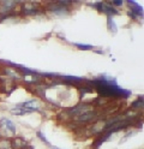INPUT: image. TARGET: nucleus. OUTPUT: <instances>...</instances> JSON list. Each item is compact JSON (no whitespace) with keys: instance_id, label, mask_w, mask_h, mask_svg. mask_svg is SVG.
Instances as JSON below:
<instances>
[{"instance_id":"obj_2","label":"nucleus","mask_w":144,"mask_h":149,"mask_svg":"<svg viewBox=\"0 0 144 149\" xmlns=\"http://www.w3.org/2000/svg\"><path fill=\"white\" fill-rule=\"evenodd\" d=\"M96 6H97L99 8H100V10L102 11V12H106V13H112V15H114V13H117V11H115L114 10V8L113 7H111L108 4H103V3H99L97 5H96Z\"/></svg>"},{"instance_id":"obj_1","label":"nucleus","mask_w":144,"mask_h":149,"mask_svg":"<svg viewBox=\"0 0 144 149\" xmlns=\"http://www.w3.org/2000/svg\"><path fill=\"white\" fill-rule=\"evenodd\" d=\"M95 88L97 89L103 96H125L130 95V91L124 90L122 88H120L117 83H115L114 78L111 79H95L94 82Z\"/></svg>"},{"instance_id":"obj_6","label":"nucleus","mask_w":144,"mask_h":149,"mask_svg":"<svg viewBox=\"0 0 144 149\" xmlns=\"http://www.w3.org/2000/svg\"><path fill=\"white\" fill-rule=\"evenodd\" d=\"M76 46L78 48H81V49H84V51H86V49H91L93 48V46H90V45H82V43H76Z\"/></svg>"},{"instance_id":"obj_3","label":"nucleus","mask_w":144,"mask_h":149,"mask_svg":"<svg viewBox=\"0 0 144 149\" xmlns=\"http://www.w3.org/2000/svg\"><path fill=\"white\" fill-rule=\"evenodd\" d=\"M130 3V6H132L133 7V12H136V13H138V15H141L142 16V7L136 3V1H129Z\"/></svg>"},{"instance_id":"obj_5","label":"nucleus","mask_w":144,"mask_h":149,"mask_svg":"<svg viewBox=\"0 0 144 149\" xmlns=\"http://www.w3.org/2000/svg\"><path fill=\"white\" fill-rule=\"evenodd\" d=\"M108 28H109V30H112L113 33H115L118 30V28H117V25H115L114 21L112 19V17H108Z\"/></svg>"},{"instance_id":"obj_7","label":"nucleus","mask_w":144,"mask_h":149,"mask_svg":"<svg viewBox=\"0 0 144 149\" xmlns=\"http://www.w3.org/2000/svg\"><path fill=\"white\" fill-rule=\"evenodd\" d=\"M37 135H38V136H40V137H41V139H42V141H45V142H47V139H46V137H45V136H43V135H42L41 132H38Z\"/></svg>"},{"instance_id":"obj_8","label":"nucleus","mask_w":144,"mask_h":149,"mask_svg":"<svg viewBox=\"0 0 144 149\" xmlns=\"http://www.w3.org/2000/svg\"><path fill=\"white\" fill-rule=\"evenodd\" d=\"M113 4H114V5H121L122 1H119V0H118V1H113Z\"/></svg>"},{"instance_id":"obj_4","label":"nucleus","mask_w":144,"mask_h":149,"mask_svg":"<svg viewBox=\"0 0 144 149\" xmlns=\"http://www.w3.org/2000/svg\"><path fill=\"white\" fill-rule=\"evenodd\" d=\"M96 117V113H94V112H89V113H84L79 117V120H89L91 118Z\"/></svg>"}]
</instances>
